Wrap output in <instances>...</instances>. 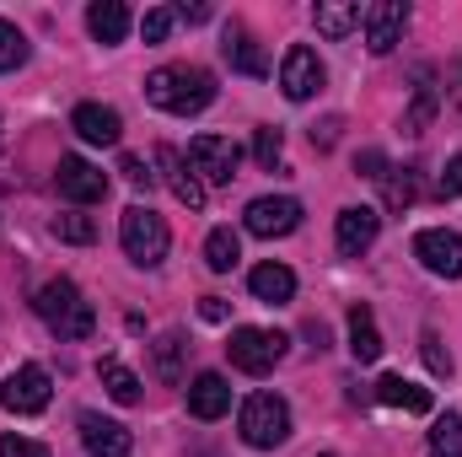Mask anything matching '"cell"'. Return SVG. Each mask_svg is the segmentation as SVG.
I'll return each instance as SVG.
<instances>
[{
    "label": "cell",
    "mask_w": 462,
    "mask_h": 457,
    "mask_svg": "<svg viewBox=\"0 0 462 457\" xmlns=\"http://www.w3.org/2000/svg\"><path fill=\"white\" fill-rule=\"evenodd\" d=\"M54 237H60V242L87 247V242H97V221H92V216H81V210H65V216H54Z\"/></svg>",
    "instance_id": "obj_30"
},
{
    "label": "cell",
    "mask_w": 462,
    "mask_h": 457,
    "mask_svg": "<svg viewBox=\"0 0 462 457\" xmlns=\"http://www.w3.org/2000/svg\"><path fill=\"white\" fill-rule=\"evenodd\" d=\"M430 457H462V415H441L430 425Z\"/></svg>",
    "instance_id": "obj_28"
},
{
    "label": "cell",
    "mask_w": 462,
    "mask_h": 457,
    "mask_svg": "<svg viewBox=\"0 0 462 457\" xmlns=\"http://www.w3.org/2000/svg\"><path fill=\"white\" fill-rule=\"evenodd\" d=\"M242 162V145L231 135H194L189 145V167L199 173V183H231Z\"/></svg>",
    "instance_id": "obj_6"
},
{
    "label": "cell",
    "mask_w": 462,
    "mask_h": 457,
    "mask_svg": "<svg viewBox=\"0 0 462 457\" xmlns=\"http://www.w3.org/2000/svg\"><path fill=\"white\" fill-rule=\"evenodd\" d=\"M221 54L231 60V70H242V76H269V60H263L258 38H253V33H242V27H231V33H226Z\"/></svg>",
    "instance_id": "obj_22"
},
{
    "label": "cell",
    "mask_w": 462,
    "mask_h": 457,
    "mask_svg": "<svg viewBox=\"0 0 462 457\" xmlns=\"http://www.w3.org/2000/svg\"><path fill=\"white\" fill-rule=\"evenodd\" d=\"M156 167H162V183L172 189V200H178V205L205 210V183H199V173H194L172 145H156Z\"/></svg>",
    "instance_id": "obj_13"
},
{
    "label": "cell",
    "mask_w": 462,
    "mask_h": 457,
    "mask_svg": "<svg viewBox=\"0 0 462 457\" xmlns=\"http://www.w3.org/2000/svg\"><path fill=\"white\" fill-rule=\"evenodd\" d=\"M70 129H76L87 145H118V135H124V118H118V108H103V103H81V108L70 114Z\"/></svg>",
    "instance_id": "obj_15"
},
{
    "label": "cell",
    "mask_w": 462,
    "mask_h": 457,
    "mask_svg": "<svg viewBox=\"0 0 462 457\" xmlns=\"http://www.w3.org/2000/svg\"><path fill=\"white\" fill-rule=\"evenodd\" d=\"M231 409V387L221 371H199L194 382H189V415L194 420H221Z\"/></svg>",
    "instance_id": "obj_16"
},
{
    "label": "cell",
    "mask_w": 462,
    "mask_h": 457,
    "mask_svg": "<svg viewBox=\"0 0 462 457\" xmlns=\"http://www.w3.org/2000/svg\"><path fill=\"white\" fill-rule=\"evenodd\" d=\"M172 22H178V11H172V5H156V11H145V22H140L145 43H162V38L172 33Z\"/></svg>",
    "instance_id": "obj_34"
},
{
    "label": "cell",
    "mask_w": 462,
    "mask_h": 457,
    "mask_svg": "<svg viewBox=\"0 0 462 457\" xmlns=\"http://www.w3.org/2000/svg\"><path fill=\"white\" fill-rule=\"evenodd\" d=\"M54 183H60V194H65V200H76V205H97V200L108 194V173H97L87 156H60Z\"/></svg>",
    "instance_id": "obj_12"
},
{
    "label": "cell",
    "mask_w": 462,
    "mask_h": 457,
    "mask_svg": "<svg viewBox=\"0 0 462 457\" xmlns=\"http://www.w3.org/2000/svg\"><path fill=\"white\" fill-rule=\"evenodd\" d=\"M242 442L247 447H258V452H274V447H285V436H291V404L280 398V393H253L247 404H242Z\"/></svg>",
    "instance_id": "obj_4"
},
{
    "label": "cell",
    "mask_w": 462,
    "mask_h": 457,
    "mask_svg": "<svg viewBox=\"0 0 462 457\" xmlns=\"http://www.w3.org/2000/svg\"><path fill=\"white\" fill-rule=\"evenodd\" d=\"M355 167H360L365 178H387V156H382V151H360V162H355Z\"/></svg>",
    "instance_id": "obj_37"
},
{
    "label": "cell",
    "mask_w": 462,
    "mask_h": 457,
    "mask_svg": "<svg viewBox=\"0 0 462 457\" xmlns=\"http://www.w3.org/2000/svg\"><path fill=\"white\" fill-rule=\"evenodd\" d=\"M236 258H242V242H236V231L231 227H216L210 237H205V264H210L216 275H231Z\"/></svg>",
    "instance_id": "obj_24"
},
{
    "label": "cell",
    "mask_w": 462,
    "mask_h": 457,
    "mask_svg": "<svg viewBox=\"0 0 462 457\" xmlns=\"http://www.w3.org/2000/svg\"><path fill=\"white\" fill-rule=\"evenodd\" d=\"M49 371L43 366H16L5 382H0V409L11 415H43L49 409Z\"/></svg>",
    "instance_id": "obj_7"
},
{
    "label": "cell",
    "mask_w": 462,
    "mask_h": 457,
    "mask_svg": "<svg viewBox=\"0 0 462 457\" xmlns=\"http://www.w3.org/2000/svg\"><path fill=\"white\" fill-rule=\"evenodd\" d=\"M414 258L430 269V275H441V280H462V237L447 227H430L414 237Z\"/></svg>",
    "instance_id": "obj_8"
},
{
    "label": "cell",
    "mask_w": 462,
    "mask_h": 457,
    "mask_svg": "<svg viewBox=\"0 0 462 457\" xmlns=\"http://www.w3.org/2000/svg\"><path fill=\"white\" fill-rule=\"evenodd\" d=\"M81 442L92 457H129V431L118 420H103V415H81Z\"/></svg>",
    "instance_id": "obj_17"
},
{
    "label": "cell",
    "mask_w": 462,
    "mask_h": 457,
    "mask_svg": "<svg viewBox=\"0 0 462 457\" xmlns=\"http://www.w3.org/2000/svg\"><path fill=\"white\" fill-rule=\"evenodd\" d=\"M32 457H49V447H38V442H32Z\"/></svg>",
    "instance_id": "obj_40"
},
{
    "label": "cell",
    "mask_w": 462,
    "mask_h": 457,
    "mask_svg": "<svg viewBox=\"0 0 462 457\" xmlns=\"http://www.w3.org/2000/svg\"><path fill=\"white\" fill-rule=\"evenodd\" d=\"M38 318L49 323V334L54 340H92V329H97V312H92V302L70 285V280H49L43 291H38Z\"/></svg>",
    "instance_id": "obj_2"
},
{
    "label": "cell",
    "mask_w": 462,
    "mask_h": 457,
    "mask_svg": "<svg viewBox=\"0 0 462 457\" xmlns=\"http://www.w3.org/2000/svg\"><path fill=\"white\" fill-rule=\"evenodd\" d=\"M183 355H189L183 334H162V340H156V377H162V382H178V377H183Z\"/></svg>",
    "instance_id": "obj_27"
},
{
    "label": "cell",
    "mask_w": 462,
    "mask_h": 457,
    "mask_svg": "<svg viewBox=\"0 0 462 457\" xmlns=\"http://www.w3.org/2000/svg\"><path fill=\"white\" fill-rule=\"evenodd\" d=\"M280 151H285V140H280V129H253V162L258 167H280Z\"/></svg>",
    "instance_id": "obj_32"
},
{
    "label": "cell",
    "mask_w": 462,
    "mask_h": 457,
    "mask_svg": "<svg viewBox=\"0 0 462 457\" xmlns=\"http://www.w3.org/2000/svg\"><path fill=\"white\" fill-rule=\"evenodd\" d=\"M247 285H253V296L269 302V307H280V302L296 296V275H291L285 264H258V269L247 275Z\"/></svg>",
    "instance_id": "obj_19"
},
{
    "label": "cell",
    "mask_w": 462,
    "mask_h": 457,
    "mask_svg": "<svg viewBox=\"0 0 462 457\" xmlns=\"http://www.w3.org/2000/svg\"><path fill=\"white\" fill-rule=\"evenodd\" d=\"M387 205L393 210H409L414 200H420V183H414V167H387Z\"/></svg>",
    "instance_id": "obj_29"
},
{
    "label": "cell",
    "mask_w": 462,
    "mask_h": 457,
    "mask_svg": "<svg viewBox=\"0 0 462 457\" xmlns=\"http://www.w3.org/2000/svg\"><path fill=\"white\" fill-rule=\"evenodd\" d=\"M403 27H409V5H403V0H376V5H365V49H371V54H393L398 38H403Z\"/></svg>",
    "instance_id": "obj_11"
},
{
    "label": "cell",
    "mask_w": 462,
    "mask_h": 457,
    "mask_svg": "<svg viewBox=\"0 0 462 457\" xmlns=\"http://www.w3.org/2000/svg\"><path fill=\"white\" fill-rule=\"evenodd\" d=\"M231 366L247 371V377H263L285 360V334H269V329H231V344H226Z\"/></svg>",
    "instance_id": "obj_5"
},
{
    "label": "cell",
    "mask_w": 462,
    "mask_h": 457,
    "mask_svg": "<svg viewBox=\"0 0 462 457\" xmlns=\"http://www.w3.org/2000/svg\"><path fill=\"white\" fill-rule=\"evenodd\" d=\"M97 377H103V387H108L114 404H140V377H134L129 366H118V360H97Z\"/></svg>",
    "instance_id": "obj_25"
},
{
    "label": "cell",
    "mask_w": 462,
    "mask_h": 457,
    "mask_svg": "<svg viewBox=\"0 0 462 457\" xmlns=\"http://www.w3.org/2000/svg\"><path fill=\"white\" fill-rule=\"evenodd\" d=\"M199 318H205V323H226V302H221V296H205V302H199Z\"/></svg>",
    "instance_id": "obj_38"
},
{
    "label": "cell",
    "mask_w": 462,
    "mask_h": 457,
    "mask_svg": "<svg viewBox=\"0 0 462 457\" xmlns=\"http://www.w3.org/2000/svg\"><path fill=\"white\" fill-rule=\"evenodd\" d=\"M349 355H355L360 366H371V360L382 355V334H376V318H371L365 302L349 307Z\"/></svg>",
    "instance_id": "obj_21"
},
{
    "label": "cell",
    "mask_w": 462,
    "mask_h": 457,
    "mask_svg": "<svg viewBox=\"0 0 462 457\" xmlns=\"http://www.w3.org/2000/svg\"><path fill=\"white\" fill-rule=\"evenodd\" d=\"M118 242H124L129 264L156 269V264L167 258V247H172V231H167V221H162L151 205H129V210L118 216Z\"/></svg>",
    "instance_id": "obj_3"
},
{
    "label": "cell",
    "mask_w": 462,
    "mask_h": 457,
    "mask_svg": "<svg viewBox=\"0 0 462 457\" xmlns=\"http://www.w3.org/2000/svg\"><path fill=\"white\" fill-rule=\"evenodd\" d=\"M436 108H441V98H436L430 76L420 70V87H414V103H409V114H403V129H409V135H425V124L436 118Z\"/></svg>",
    "instance_id": "obj_26"
},
{
    "label": "cell",
    "mask_w": 462,
    "mask_h": 457,
    "mask_svg": "<svg viewBox=\"0 0 462 457\" xmlns=\"http://www.w3.org/2000/svg\"><path fill=\"white\" fill-rule=\"evenodd\" d=\"M183 22H210V5H178Z\"/></svg>",
    "instance_id": "obj_39"
},
{
    "label": "cell",
    "mask_w": 462,
    "mask_h": 457,
    "mask_svg": "<svg viewBox=\"0 0 462 457\" xmlns=\"http://www.w3.org/2000/svg\"><path fill=\"white\" fill-rule=\"evenodd\" d=\"M118 173H124V183H129V189H151V178H156V173H145V162H140V156H124V162H118Z\"/></svg>",
    "instance_id": "obj_36"
},
{
    "label": "cell",
    "mask_w": 462,
    "mask_h": 457,
    "mask_svg": "<svg viewBox=\"0 0 462 457\" xmlns=\"http://www.w3.org/2000/svg\"><path fill=\"white\" fill-rule=\"evenodd\" d=\"M323 81H328L323 60H318L307 43H296V49L285 54V65H280V87H285V98H291V103H307V98L323 92Z\"/></svg>",
    "instance_id": "obj_9"
},
{
    "label": "cell",
    "mask_w": 462,
    "mask_h": 457,
    "mask_svg": "<svg viewBox=\"0 0 462 457\" xmlns=\"http://www.w3.org/2000/svg\"><path fill=\"white\" fill-rule=\"evenodd\" d=\"M312 22H318V33L323 38H334V43H345L349 33L365 22V11L355 5V0H318V11H312Z\"/></svg>",
    "instance_id": "obj_18"
},
{
    "label": "cell",
    "mask_w": 462,
    "mask_h": 457,
    "mask_svg": "<svg viewBox=\"0 0 462 457\" xmlns=\"http://www.w3.org/2000/svg\"><path fill=\"white\" fill-rule=\"evenodd\" d=\"M87 27H92L97 43H124V33H129V11H124L118 0H97V5L87 11Z\"/></svg>",
    "instance_id": "obj_23"
},
{
    "label": "cell",
    "mask_w": 462,
    "mask_h": 457,
    "mask_svg": "<svg viewBox=\"0 0 462 457\" xmlns=\"http://www.w3.org/2000/svg\"><path fill=\"white\" fill-rule=\"evenodd\" d=\"M22 60H27V38L16 33V22H0V76L16 70Z\"/></svg>",
    "instance_id": "obj_31"
},
{
    "label": "cell",
    "mask_w": 462,
    "mask_h": 457,
    "mask_svg": "<svg viewBox=\"0 0 462 457\" xmlns=\"http://www.w3.org/2000/svg\"><path fill=\"white\" fill-rule=\"evenodd\" d=\"M376 231H382V216H376L371 205H349V210H339V227H334V237H339V253L360 258V253L376 242Z\"/></svg>",
    "instance_id": "obj_14"
},
{
    "label": "cell",
    "mask_w": 462,
    "mask_h": 457,
    "mask_svg": "<svg viewBox=\"0 0 462 457\" xmlns=\"http://www.w3.org/2000/svg\"><path fill=\"white\" fill-rule=\"evenodd\" d=\"M242 221H247L253 237H291V231L301 227V205H296L291 194H263V200L247 205Z\"/></svg>",
    "instance_id": "obj_10"
},
{
    "label": "cell",
    "mask_w": 462,
    "mask_h": 457,
    "mask_svg": "<svg viewBox=\"0 0 462 457\" xmlns=\"http://www.w3.org/2000/svg\"><path fill=\"white\" fill-rule=\"evenodd\" d=\"M376 398L387 409H409V415H430V387L409 382V377H382L376 382Z\"/></svg>",
    "instance_id": "obj_20"
},
{
    "label": "cell",
    "mask_w": 462,
    "mask_h": 457,
    "mask_svg": "<svg viewBox=\"0 0 462 457\" xmlns=\"http://www.w3.org/2000/svg\"><path fill=\"white\" fill-rule=\"evenodd\" d=\"M323 457H334V452H323Z\"/></svg>",
    "instance_id": "obj_41"
},
{
    "label": "cell",
    "mask_w": 462,
    "mask_h": 457,
    "mask_svg": "<svg viewBox=\"0 0 462 457\" xmlns=\"http://www.w3.org/2000/svg\"><path fill=\"white\" fill-rule=\"evenodd\" d=\"M436 194H441V200H457V194H462V151L452 156V162H447V173H441Z\"/></svg>",
    "instance_id": "obj_35"
},
{
    "label": "cell",
    "mask_w": 462,
    "mask_h": 457,
    "mask_svg": "<svg viewBox=\"0 0 462 457\" xmlns=\"http://www.w3.org/2000/svg\"><path fill=\"white\" fill-rule=\"evenodd\" d=\"M145 103L167 108V114L189 118V114H205L216 103V76L199 70V65H162L145 76Z\"/></svg>",
    "instance_id": "obj_1"
},
{
    "label": "cell",
    "mask_w": 462,
    "mask_h": 457,
    "mask_svg": "<svg viewBox=\"0 0 462 457\" xmlns=\"http://www.w3.org/2000/svg\"><path fill=\"white\" fill-rule=\"evenodd\" d=\"M420 355H425V366H430L436 377H452V355H447V344H441L436 329H425V334H420Z\"/></svg>",
    "instance_id": "obj_33"
}]
</instances>
